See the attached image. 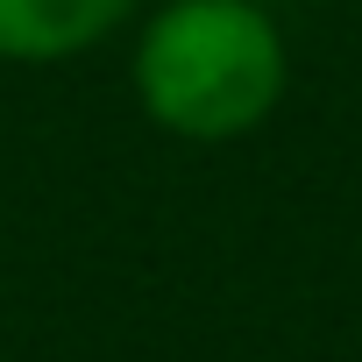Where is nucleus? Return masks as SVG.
<instances>
[{
  "instance_id": "2",
  "label": "nucleus",
  "mask_w": 362,
  "mask_h": 362,
  "mask_svg": "<svg viewBox=\"0 0 362 362\" xmlns=\"http://www.w3.org/2000/svg\"><path fill=\"white\" fill-rule=\"evenodd\" d=\"M135 15L142 0H0V64H71Z\"/></svg>"
},
{
  "instance_id": "1",
  "label": "nucleus",
  "mask_w": 362,
  "mask_h": 362,
  "mask_svg": "<svg viewBox=\"0 0 362 362\" xmlns=\"http://www.w3.org/2000/svg\"><path fill=\"white\" fill-rule=\"evenodd\" d=\"M135 107L177 142L256 135L291 93V43L263 0H163L128 50Z\"/></svg>"
}]
</instances>
